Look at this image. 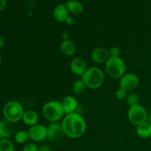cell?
I'll use <instances>...</instances> for the list:
<instances>
[{
  "label": "cell",
  "mask_w": 151,
  "mask_h": 151,
  "mask_svg": "<svg viewBox=\"0 0 151 151\" xmlns=\"http://www.w3.org/2000/svg\"><path fill=\"white\" fill-rule=\"evenodd\" d=\"M65 136L70 139H79L84 135L87 125L86 119L78 112L66 114L62 119Z\"/></svg>",
  "instance_id": "cell-1"
},
{
  "label": "cell",
  "mask_w": 151,
  "mask_h": 151,
  "mask_svg": "<svg viewBox=\"0 0 151 151\" xmlns=\"http://www.w3.org/2000/svg\"><path fill=\"white\" fill-rule=\"evenodd\" d=\"M81 79L89 89H98L103 86L105 81V73L100 68L91 66L87 68Z\"/></svg>",
  "instance_id": "cell-2"
},
{
  "label": "cell",
  "mask_w": 151,
  "mask_h": 151,
  "mask_svg": "<svg viewBox=\"0 0 151 151\" xmlns=\"http://www.w3.org/2000/svg\"><path fill=\"white\" fill-rule=\"evenodd\" d=\"M41 113L44 119L50 123L59 122L65 115L61 103L58 100H50L44 103Z\"/></svg>",
  "instance_id": "cell-3"
},
{
  "label": "cell",
  "mask_w": 151,
  "mask_h": 151,
  "mask_svg": "<svg viewBox=\"0 0 151 151\" xmlns=\"http://www.w3.org/2000/svg\"><path fill=\"white\" fill-rule=\"evenodd\" d=\"M24 107L20 102L17 100H10L4 106L2 109V114L4 119L10 121L12 123H16L22 119Z\"/></svg>",
  "instance_id": "cell-4"
},
{
  "label": "cell",
  "mask_w": 151,
  "mask_h": 151,
  "mask_svg": "<svg viewBox=\"0 0 151 151\" xmlns=\"http://www.w3.org/2000/svg\"><path fill=\"white\" fill-rule=\"evenodd\" d=\"M105 69L110 78L119 80L126 71V65L120 57H110L106 62Z\"/></svg>",
  "instance_id": "cell-5"
},
{
  "label": "cell",
  "mask_w": 151,
  "mask_h": 151,
  "mask_svg": "<svg viewBox=\"0 0 151 151\" xmlns=\"http://www.w3.org/2000/svg\"><path fill=\"white\" fill-rule=\"evenodd\" d=\"M128 119L132 125H137L147 122L148 113L144 106L141 105L130 107L128 111Z\"/></svg>",
  "instance_id": "cell-6"
},
{
  "label": "cell",
  "mask_w": 151,
  "mask_h": 151,
  "mask_svg": "<svg viewBox=\"0 0 151 151\" xmlns=\"http://www.w3.org/2000/svg\"><path fill=\"white\" fill-rule=\"evenodd\" d=\"M140 83V79L135 73H125L119 80V88H122L128 93L133 92L137 89Z\"/></svg>",
  "instance_id": "cell-7"
},
{
  "label": "cell",
  "mask_w": 151,
  "mask_h": 151,
  "mask_svg": "<svg viewBox=\"0 0 151 151\" xmlns=\"http://www.w3.org/2000/svg\"><path fill=\"white\" fill-rule=\"evenodd\" d=\"M29 139L34 142H40L47 139V127L42 124H36L28 130Z\"/></svg>",
  "instance_id": "cell-8"
},
{
  "label": "cell",
  "mask_w": 151,
  "mask_h": 151,
  "mask_svg": "<svg viewBox=\"0 0 151 151\" xmlns=\"http://www.w3.org/2000/svg\"><path fill=\"white\" fill-rule=\"evenodd\" d=\"M65 135L61 122H51L47 126V139L52 142H58Z\"/></svg>",
  "instance_id": "cell-9"
},
{
  "label": "cell",
  "mask_w": 151,
  "mask_h": 151,
  "mask_svg": "<svg viewBox=\"0 0 151 151\" xmlns=\"http://www.w3.org/2000/svg\"><path fill=\"white\" fill-rule=\"evenodd\" d=\"M90 58L94 63L101 64V63H106V62L110 58V54L109 50L104 47H96L91 51Z\"/></svg>",
  "instance_id": "cell-10"
},
{
  "label": "cell",
  "mask_w": 151,
  "mask_h": 151,
  "mask_svg": "<svg viewBox=\"0 0 151 151\" xmlns=\"http://www.w3.org/2000/svg\"><path fill=\"white\" fill-rule=\"evenodd\" d=\"M86 69V62L83 58L76 57L71 61L70 70L76 76L81 77Z\"/></svg>",
  "instance_id": "cell-11"
},
{
  "label": "cell",
  "mask_w": 151,
  "mask_h": 151,
  "mask_svg": "<svg viewBox=\"0 0 151 151\" xmlns=\"http://www.w3.org/2000/svg\"><path fill=\"white\" fill-rule=\"evenodd\" d=\"M52 16L55 20L59 23H64L69 16V12L66 7V4L60 3L54 7Z\"/></svg>",
  "instance_id": "cell-12"
},
{
  "label": "cell",
  "mask_w": 151,
  "mask_h": 151,
  "mask_svg": "<svg viewBox=\"0 0 151 151\" xmlns=\"http://www.w3.org/2000/svg\"><path fill=\"white\" fill-rule=\"evenodd\" d=\"M60 103H61L65 115L77 112V109L78 107V102L74 96H66Z\"/></svg>",
  "instance_id": "cell-13"
},
{
  "label": "cell",
  "mask_w": 151,
  "mask_h": 151,
  "mask_svg": "<svg viewBox=\"0 0 151 151\" xmlns=\"http://www.w3.org/2000/svg\"><path fill=\"white\" fill-rule=\"evenodd\" d=\"M13 123L5 119L0 120V139H9L13 134Z\"/></svg>",
  "instance_id": "cell-14"
},
{
  "label": "cell",
  "mask_w": 151,
  "mask_h": 151,
  "mask_svg": "<svg viewBox=\"0 0 151 151\" xmlns=\"http://www.w3.org/2000/svg\"><path fill=\"white\" fill-rule=\"evenodd\" d=\"M22 121L26 125L29 127H32L33 125L38 123L39 121V116L38 113L33 110H27L24 112L22 116Z\"/></svg>",
  "instance_id": "cell-15"
},
{
  "label": "cell",
  "mask_w": 151,
  "mask_h": 151,
  "mask_svg": "<svg viewBox=\"0 0 151 151\" xmlns=\"http://www.w3.org/2000/svg\"><path fill=\"white\" fill-rule=\"evenodd\" d=\"M60 50L63 55L67 57L72 56L76 52V45L72 40L62 41L60 44Z\"/></svg>",
  "instance_id": "cell-16"
},
{
  "label": "cell",
  "mask_w": 151,
  "mask_h": 151,
  "mask_svg": "<svg viewBox=\"0 0 151 151\" xmlns=\"http://www.w3.org/2000/svg\"><path fill=\"white\" fill-rule=\"evenodd\" d=\"M136 134L141 139H148L151 137V125L146 122L137 125Z\"/></svg>",
  "instance_id": "cell-17"
},
{
  "label": "cell",
  "mask_w": 151,
  "mask_h": 151,
  "mask_svg": "<svg viewBox=\"0 0 151 151\" xmlns=\"http://www.w3.org/2000/svg\"><path fill=\"white\" fill-rule=\"evenodd\" d=\"M69 13L75 15L81 14L83 11V5L77 0H69L66 3Z\"/></svg>",
  "instance_id": "cell-18"
},
{
  "label": "cell",
  "mask_w": 151,
  "mask_h": 151,
  "mask_svg": "<svg viewBox=\"0 0 151 151\" xmlns=\"http://www.w3.org/2000/svg\"><path fill=\"white\" fill-rule=\"evenodd\" d=\"M14 139L16 142H17L19 145L26 144L29 139L28 131H24V130H20V131H17L15 134Z\"/></svg>",
  "instance_id": "cell-19"
},
{
  "label": "cell",
  "mask_w": 151,
  "mask_h": 151,
  "mask_svg": "<svg viewBox=\"0 0 151 151\" xmlns=\"http://www.w3.org/2000/svg\"><path fill=\"white\" fill-rule=\"evenodd\" d=\"M87 86L85 84V83L82 81V79L77 80L74 82L72 85V91L77 95H80L85 92L86 90Z\"/></svg>",
  "instance_id": "cell-20"
},
{
  "label": "cell",
  "mask_w": 151,
  "mask_h": 151,
  "mask_svg": "<svg viewBox=\"0 0 151 151\" xmlns=\"http://www.w3.org/2000/svg\"><path fill=\"white\" fill-rule=\"evenodd\" d=\"M125 101H126V103L129 106V108L134 107V106L139 105L140 98L137 93L133 91V92L128 93V95H127L126 99H125Z\"/></svg>",
  "instance_id": "cell-21"
},
{
  "label": "cell",
  "mask_w": 151,
  "mask_h": 151,
  "mask_svg": "<svg viewBox=\"0 0 151 151\" xmlns=\"http://www.w3.org/2000/svg\"><path fill=\"white\" fill-rule=\"evenodd\" d=\"M0 151H15V146L9 139H0Z\"/></svg>",
  "instance_id": "cell-22"
},
{
  "label": "cell",
  "mask_w": 151,
  "mask_h": 151,
  "mask_svg": "<svg viewBox=\"0 0 151 151\" xmlns=\"http://www.w3.org/2000/svg\"><path fill=\"white\" fill-rule=\"evenodd\" d=\"M127 95H128V92L126 91H125L122 88H119L115 92V97L118 100H123L126 99Z\"/></svg>",
  "instance_id": "cell-23"
},
{
  "label": "cell",
  "mask_w": 151,
  "mask_h": 151,
  "mask_svg": "<svg viewBox=\"0 0 151 151\" xmlns=\"http://www.w3.org/2000/svg\"><path fill=\"white\" fill-rule=\"evenodd\" d=\"M22 151H39V147L35 142L27 143L24 146Z\"/></svg>",
  "instance_id": "cell-24"
},
{
  "label": "cell",
  "mask_w": 151,
  "mask_h": 151,
  "mask_svg": "<svg viewBox=\"0 0 151 151\" xmlns=\"http://www.w3.org/2000/svg\"><path fill=\"white\" fill-rule=\"evenodd\" d=\"M110 57H119L120 55V50L117 47H112L109 50Z\"/></svg>",
  "instance_id": "cell-25"
},
{
  "label": "cell",
  "mask_w": 151,
  "mask_h": 151,
  "mask_svg": "<svg viewBox=\"0 0 151 151\" xmlns=\"http://www.w3.org/2000/svg\"><path fill=\"white\" fill-rule=\"evenodd\" d=\"M65 23H66L67 25H69V26H72V25L75 24V19H74V18L72 17V16H69V17L67 18V19H66V20Z\"/></svg>",
  "instance_id": "cell-26"
},
{
  "label": "cell",
  "mask_w": 151,
  "mask_h": 151,
  "mask_svg": "<svg viewBox=\"0 0 151 151\" xmlns=\"http://www.w3.org/2000/svg\"><path fill=\"white\" fill-rule=\"evenodd\" d=\"M39 151H52L51 147L46 145H43L39 147Z\"/></svg>",
  "instance_id": "cell-27"
},
{
  "label": "cell",
  "mask_w": 151,
  "mask_h": 151,
  "mask_svg": "<svg viewBox=\"0 0 151 151\" xmlns=\"http://www.w3.org/2000/svg\"><path fill=\"white\" fill-rule=\"evenodd\" d=\"M7 5V0H0V12L2 11Z\"/></svg>",
  "instance_id": "cell-28"
},
{
  "label": "cell",
  "mask_w": 151,
  "mask_h": 151,
  "mask_svg": "<svg viewBox=\"0 0 151 151\" xmlns=\"http://www.w3.org/2000/svg\"><path fill=\"white\" fill-rule=\"evenodd\" d=\"M4 44H5V40H4V38L1 35H0V49L2 48L4 46Z\"/></svg>",
  "instance_id": "cell-29"
},
{
  "label": "cell",
  "mask_w": 151,
  "mask_h": 151,
  "mask_svg": "<svg viewBox=\"0 0 151 151\" xmlns=\"http://www.w3.org/2000/svg\"><path fill=\"white\" fill-rule=\"evenodd\" d=\"M61 38H62V41H65V40H69V34L67 32H63L61 35Z\"/></svg>",
  "instance_id": "cell-30"
},
{
  "label": "cell",
  "mask_w": 151,
  "mask_h": 151,
  "mask_svg": "<svg viewBox=\"0 0 151 151\" xmlns=\"http://www.w3.org/2000/svg\"><path fill=\"white\" fill-rule=\"evenodd\" d=\"M147 122H149V123H150L151 125V111L148 114V117H147Z\"/></svg>",
  "instance_id": "cell-31"
},
{
  "label": "cell",
  "mask_w": 151,
  "mask_h": 151,
  "mask_svg": "<svg viewBox=\"0 0 151 151\" xmlns=\"http://www.w3.org/2000/svg\"><path fill=\"white\" fill-rule=\"evenodd\" d=\"M1 63V53H0V65Z\"/></svg>",
  "instance_id": "cell-32"
}]
</instances>
